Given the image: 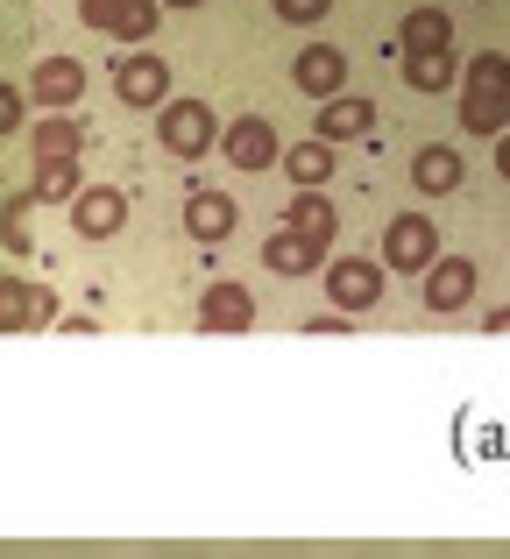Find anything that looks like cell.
<instances>
[{
	"mask_svg": "<svg viewBox=\"0 0 510 559\" xmlns=\"http://www.w3.org/2000/svg\"><path fill=\"white\" fill-rule=\"evenodd\" d=\"M461 128L469 135H510V50H475L461 64Z\"/></svg>",
	"mask_w": 510,
	"mask_h": 559,
	"instance_id": "6da1fadb",
	"label": "cell"
},
{
	"mask_svg": "<svg viewBox=\"0 0 510 559\" xmlns=\"http://www.w3.org/2000/svg\"><path fill=\"white\" fill-rule=\"evenodd\" d=\"M156 142H164L178 164H199L206 150H221V114L206 99H164L156 107Z\"/></svg>",
	"mask_w": 510,
	"mask_h": 559,
	"instance_id": "7a4b0ae2",
	"label": "cell"
},
{
	"mask_svg": "<svg viewBox=\"0 0 510 559\" xmlns=\"http://www.w3.org/2000/svg\"><path fill=\"white\" fill-rule=\"evenodd\" d=\"M432 262H440V227H432L426 213H398L383 227V270L418 276V270H432Z\"/></svg>",
	"mask_w": 510,
	"mask_h": 559,
	"instance_id": "3957f363",
	"label": "cell"
},
{
	"mask_svg": "<svg viewBox=\"0 0 510 559\" xmlns=\"http://www.w3.org/2000/svg\"><path fill=\"white\" fill-rule=\"evenodd\" d=\"M79 22L114 43H150L164 22V0H79Z\"/></svg>",
	"mask_w": 510,
	"mask_h": 559,
	"instance_id": "277c9868",
	"label": "cell"
},
{
	"mask_svg": "<svg viewBox=\"0 0 510 559\" xmlns=\"http://www.w3.org/2000/svg\"><path fill=\"white\" fill-rule=\"evenodd\" d=\"M327 298H333V312H369L376 298H383V262H369V255H341V262H327Z\"/></svg>",
	"mask_w": 510,
	"mask_h": 559,
	"instance_id": "5b68a950",
	"label": "cell"
},
{
	"mask_svg": "<svg viewBox=\"0 0 510 559\" xmlns=\"http://www.w3.org/2000/svg\"><path fill=\"white\" fill-rule=\"evenodd\" d=\"M114 99H121V107H164L170 99V64L156 50H128L121 64H114Z\"/></svg>",
	"mask_w": 510,
	"mask_h": 559,
	"instance_id": "8992f818",
	"label": "cell"
},
{
	"mask_svg": "<svg viewBox=\"0 0 510 559\" xmlns=\"http://www.w3.org/2000/svg\"><path fill=\"white\" fill-rule=\"evenodd\" d=\"M221 150H227V164H235V170H270V164H284V142H276V128L262 121V114H235V121L221 128Z\"/></svg>",
	"mask_w": 510,
	"mask_h": 559,
	"instance_id": "52a82bcc",
	"label": "cell"
},
{
	"mask_svg": "<svg viewBox=\"0 0 510 559\" xmlns=\"http://www.w3.org/2000/svg\"><path fill=\"white\" fill-rule=\"evenodd\" d=\"M290 85H298L305 99H341L347 93V50H333V43H305V50L290 57Z\"/></svg>",
	"mask_w": 510,
	"mask_h": 559,
	"instance_id": "ba28073f",
	"label": "cell"
},
{
	"mask_svg": "<svg viewBox=\"0 0 510 559\" xmlns=\"http://www.w3.org/2000/svg\"><path fill=\"white\" fill-rule=\"evenodd\" d=\"M256 326V290L221 276V284L199 290V333H249Z\"/></svg>",
	"mask_w": 510,
	"mask_h": 559,
	"instance_id": "9c48e42d",
	"label": "cell"
},
{
	"mask_svg": "<svg viewBox=\"0 0 510 559\" xmlns=\"http://www.w3.org/2000/svg\"><path fill=\"white\" fill-rule=\"evenodd\" d=\"M57 319V290L28 284V276H0V333H36Z\"/></svg>",
	"mask_w": 510,
	"mask_h": 559,
	"instance_id": "30bf717a",
	"label": "cell"
},
{
	"mask_svg": "<svg viewBox=\"0 0 510 559\" xmlns=\"http://www.w3.org/2000/svg\"><path fill=\"white\" fill-rule=\"evenodd\" d=\"M71 227H79V241H114L128 227V199L114 185H85L71 199Z\"/></svg>",
	"mask_w": 510,
	"mask_h": 559,
	"instance_id": "8fae6325",
	"label": "cell"
},
{
	"mask_svg": "<svg viewBox=\"0 0 510 559\" xmlns=\"http://www.w3.org/2000/svg\"><path fill=\"white\" fill-rule=\"evenodd\" d=\"M79 93H85V64L79 57H43V64L28 71V107L64 114V107H79Z\"/></svg>",
	"mask_w": 510,
	"mask_h": 559,
	"instance_id": "7c38bea8",
	"label": "cell"
},
{
	"mask_svg": "<svg viewBox=\"0 0 510 559\" xmlns=\"http://www.w3.org/2000/svg\"><path fill=\"white\" fill-rule=\"evenodd\" d=\"M235 219H241V205L227 199V191H192V199H185V234H192L199 248L235 241Z\"/></svg>",
	"mask_w": 510,
	"mask_h": 559,
	"instance_id": "4fadbf2b",
	"label": "cell"
},
{
	"mask_svg": "<svg viewBox=\"0 0 510 559\" xmlns=\"http://www.w3.org/2000/svg\"><path fill=\"white\" fill-rule=\"evenodd\" d=\"M475 305V262L469 255H440L426 270V312H461Z\"/></svg>",
	"mask_w": 510,
	"mask_h": 559,
	"instance_id": "5bb4252c",
	"label": "cell"
},
{
	"mask_svg": "<svg viewBox=\"0 0 510 559\" xmlns=\"http://www.w3.org/2000/svg\"><path fill=\"white\" fill-rule=\"evenodd\" d=\"M398 71L412 93H447L461 85V50H398Z\"/></svg>",
	"mask_w": 510,
	"mask_h": 559,
	"instance_id": "9a60e30c",
	"label": "cell"
},
{
	"mask_svg": "<svg viewBox=\"0 0 510 559\" xmlns=\"http://www.w3.org/2000/svg\"><path fill=\"white\" fill-rule=\"evenodd\" d=\"M369 128H376V107H369V99H355V93H341V99H327V107H319V128H312V135L341 150V142H361Z\"/></svg>",
	"mask_w": 510,
	"mask_h": 559,
	"instance_id": "2e32d148",
	"label": "cell"
},
{
	"mask_svg": "<svg viewBox=\"0 0 510 559\" xmlns=\"http://www.w3.org/2000/svg\"><path fill=\"white\" fill-rule=\"evenodd\" d=\"M319 262H327V248L305 241V234H290V227H276L270 241H262V270L270 276H312Z\"/></svg>",
	"mask_w": 510,
	"mask_h": 559,
	"instance_id": "e0dca14e",
	"label": "cell"
},
{
	"mask_svg": "<svg viewBox=\"0 0 510 559\" xmlns=\"http://www.w3.org/2000/svg\"><path fill=\"white\" fill-rule=\"evenodd\" d=\"M28 150H36V164H79L85 128L71 121V114H50V121H36V128H28Z\"/></svg>",
	"mask_w": 510,
	"mask_h": 559,
	"instance_id": "ac0fdd59",
	"label": "cell"
},
{
	"mask_svg": "<svg viewBox=\"0 0 510 559\" xmlns=\"http://www.w3.org/2000/svg\"><path fill=\"white\" fill-rule=\"evenodd\" d=\"M412 185L426 191V199H447V191H461V150H447V142H426V150L412 156Z\"/></svg>",
	"mask_w": 510,
	"mask_h": 559,
	"instance_id": "d6986e66",
	"label": "cell"
},
{
	"mask_svg": "<svg viewBox=\"0 0 510 559\" xmlns=\"http://www.w3.org/2000/svg\"><path fill=\"white\" fill-rule=\"evenodd\" d=\"M333 170H341V156H333V142H319V135H312V142H290V150H284V178L298 185V191H319Z\"/></svg>",
	"mask_w": 510,
	"mask_h": 559,
	"instance_id": "ffe728a7",
	"label": "cell"
},
{
	"mask_svg": "<svg viewBox=\"0 0 510 559\" xmlns=\"http://www.w3.org/2000/svg\"><path fill=\"white\" fill-rule=\"evenodd\" d=\"M398 50H454V14L447 8H412L398 22Z\"/></svg>",
	"mask_w": 510,
	"mask_h": 559,
	"instance_id": "44dd1931",
	"label": "cell"
},
{
	"mask_svg": "<svg viewBox=\"0 0 510 559\" xmlns=\"http://www.w3.org/2000/svg\"><path fill=\"white\" fill-rule=\"evenodd\" d=\"M333 205H327V191H298V199L284 205V227L290 234H305V241H319V248H333Z\"/></svg>",
	"mask_w": 510,
	"mask_h": 559,
	"instance_id": "7402d4cb",
	"label": "cell"
},
{
	"mask_svg": "<svg viewBox=\"0 0 510 559\" xmlns=\"http://www.w3.org/2000/svg\"><path fill=\"white\" fill-rule=\"evenodd\" d=\"M85 191V178H79V164H36V185H28V199L36 205H57V199H79Z\"/></svg>",
	"mask_w": 510,
	"mask_h": 559,
	"instance_id": "603a6c76",
	"label": "cell"
},
{
	"mask_svg": "<svg viewBox=\"0 0 510 559\" xmlns=\"http://www.w3.org/2000/svg\"><path fill=\"white\" fill-rule=\"evenodd\" d=\"M28 205H36L28 191H14V199L0 205V241H8V255H22V248H28Z\"/></svg>",
	"mask_w": 510,
	"mask_h": 559,
	"instance_id": "cb8c5ba5",
	"label": "cell"
},
{
	"mask_svg": "<svg viewBox=\"0 0 510 559\" xmlns=\"http://www.w3.org/2000/svg\"><path fill=\"white\" fill-rule=\"evenodd\" d=\"M22 128H28V93L0 79V142H8V135H22Z\"/></svg>",
	"mask_w": 510,
	"mask_h": 559,
	"instance_id": "d4e9b609",
	"label": "cell"
},
{
	"mask_svg": "<svg viewBox=\"0 0 510 559\" xmlns=\"http://www.w3.org/2000/svg\"><path fill=\"white\" fill-rule=\"evenodd\" d=\"M327 14H333V0H276V22H290V28H312Z\"/></svg>",
	"mask_w": 510,
	"mask_h": 559,
	"instance_id": "484cf974",
	"label": "cell"
},
{
	"mask_svg": "<svg viewBox=\"0 0 510 559\" xmlns=\"http://www.w3.org/2000/svg\"><path fill=\"white\" fill-rule=\"evenodd\" d=\"M305 333H347V312H319V319H305Z\"/></svg>",
	"mask_w": 510,
	"mask_h": 559,
	"instance_id": "4316f807",
	"label": "cell"
},
{
	"mask_svg": "<svg viewBox=\"0 0 510 559\" xmlns=\"http://www.w3.org/2000/svg\"><path fill=\"white\" fill-rule=\"evenodd\" d=\"M483 333H510V305H497V312L483 319Z\"/></svg>",
	"mask_w": 510,
	"mask_h": 559,
	"instance_id": "83f0119b",
	"label": "cell"
},
{
	"mask_svg": "<svg viewBox=\"0 0 510 559\" xmlns=\"http://www.w3.org/2000/svg\"><path fill=\"white\" fill-rule=\"evenodd\" d=\"M497 178L510 185V135H497Z\"/></svg>",
	"mask_w": 510,
	"mask_h": 559,
	"instance_id": "f1b7e54d",
	"label": "cell"
},
{
	"mask_svg": "<svg viewBox=\"0 0 510 559\" xmlns=\"http://www.w3.org/2000/svg\"><path fill=\"white\" fill-rule=\"evenodd\" d=\"M164 8H199V0H164Z\"/></svg>",
	"mask_w": 510,
	"mask_h": 559,
	"instance_id": "f546056e",
	"label": "cell"
}]
</instances>
